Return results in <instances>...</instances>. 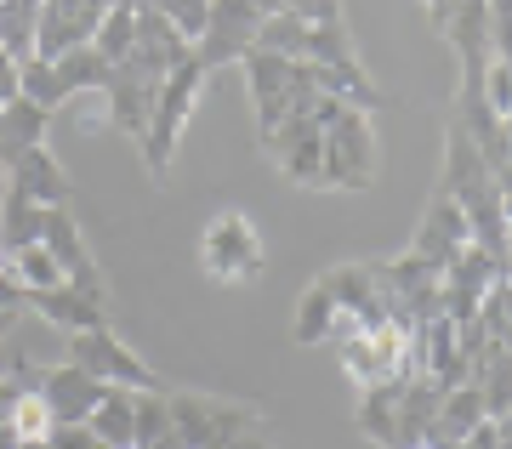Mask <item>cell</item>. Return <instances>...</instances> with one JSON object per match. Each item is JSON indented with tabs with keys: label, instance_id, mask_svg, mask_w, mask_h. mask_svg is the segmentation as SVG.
Listing matches in <instances>:
<instances>
[{
	"label": "cell",
	"instance_id": "cell-1",
	"mask_svg": "<svg viewBox=\"0 0 512 449\" xmlns=\"http://www.w3.org/2000/svg\"><path fill=\"white\" fill-rule=\"evenodd\" d=\"M200 91H205V69L188 57L183 69H171L160 80V97H154V120H148L143 131V165L148 177L160 182L165 171H171V160H177V143H183L188 120H194V108H200Z\"/></svg>",
	"mask_w": 512,
	"mask_h": 449
},
{
	"label": "cell",
	"instance_id": "cell-2",
	"mask_svg": "<svg viewBox=\"0 0 512 449\" xmlns=\"http://www.w3.org/2000/svg\"><path fill=\"white\" fill-rule=\"evenodd\" d=\"M171 427L188 449H228L245 432H262V410L211 393H171Z\"/></svg>",
	"mask_w": 512,
	"mask_h": 449
},
{
	"label": "cell",
	"instance_id": "cell-3",
	"mask_svg": "<svg viewBox=\"0 0 512 449\" xmlns=\"http://www.w3.org/2000/svg\"><path fill=\"white\" fill-rule=\"evenodd\" d=\"M200 268L222 285H256L262 268H268V251H262V234L245 211H222L205 222L200 234Z\"/></svg>",
	"mask_w": 512,
	"mask_h": 449
},
{
	"label": "cell",
	"instance_id": "cell-4",
	"mask_svg": "<svg viewBox=\"0 0 512 449\" xmlns=\"http://www.w3.org/2000/svg\"><path fill=\"white\" fill-rule=\"evenodd\" d=\"M376 182V131H370L365 108H342L325 126V177L319 188H370Z\"/></svg>",
	"mask_w": 512,
	"mask_h": 449
},
{
	"label": "cell",
	"instance_id": "cell-5",
	"mask_svg": "<svg viewBox=\"0 0 512 449\" xmlns=\"http://www.w3.org/2000/svg\"><path fill=\"white\" fill-rule=\"evenodd\" d=\"M256 29H262V12H256L251 0H211L205 35L194 40V63L205 74L228 69V63H245V52L256 46Z\"/></svg>",
	"mask_w": 512,
	"mask_h": 449
},
{
	"label": "cell",
	"instance_id": "cell-6",
	"mask_svg": "<svg viewBox=\"0 0 512 449\" xmlns=\"http://www.w3.org/2000/svg\"><path fill=\"white\" fill-rule=\"evenodd\" d=\"M404 347H410V330L404 324H376V330H353L336 342V359L348 370L353 387H376V381L404 376Z\"/></svg>",
	"mask_w": 512,
	"mask_h": 449
},
{
	"label": "cell",
	"instance_id": "cell-7",
	"mask_svg": "<svg viewBox=\"0 0 512 449\" xmlns=\"http://www.w3.org/2000/svg\"><path fill=\"white\" fill-rule=\"evenodd\" d=\"M40 245L57 256V268H63V279H69V290H80L86 302L109 307V290H103V268H97L92 245H86V234H80V222H74L69 205H52L46 211V228H40Z\"/></svg>",
	"mask_w": 512,
	"mask_h": 449
},
{
	"label": "cell",
	"instance_id": "cell-8",
	"mask_svg": "<svg viewBox=\"0 0 512 449\" xmlns=\"http://www.w3.org/2000/svg\"><path fill=\"white\" fill-rule=\"evenodd\" d=\"M262 148H268V160L279 165L285 182L319 188V177H325V131H319L313 114H285V120L262 137Z\"/></svg>",
	"mask_w": 512,
	"mask_h": 449
},
{
	"label": "cell",
	"instance_id": "cell-9",
	"mask_svg": "<svg viewBox=\"0 0 512 449\" xmlns=\"http://www.w3.org/2000/svg\"><path fill=\"white\" fill-rule=\"evenodd\" d=\"M69 364L92 370V376L109 381V387H160V376H154V370H148V364L137 359V353H131L120 336H114L109 324L69 336Z\"/></svg>",
	"mask_w": 512,
	"mask_h": 449
},
{
	"label": "cell",
	"instance_id": "cell-10",
	"mask_svg": "<svg viewBox=\"0 0 512 449\" xmlns=\"http://www.w3.org/2000/svg\"><path fill=\"white\" fill-rule=\"evenodd\" d=\"M103 103H109V120L120 131H126L131 143H143V131H148V120H154V97H160V80H148L137 63H114L109 69V86L97 91Z\"/></svg>",
	"mask_w": 512,
	"mask_h": 449
},
{
	"label": "cell",
	"instance_id": "cell-11",
	"mask_svg": "<svg viewBox=\"0 0 512 449\" xmlns=\"http://www.w3.org/2000/svg\"><path fill=\"white\" fill-rule=\"evenodd\" d=\"M245 86H251V114H256V143L291 114L285 91H291V57H274V52H245Z\"/></svg>",
	"mask_w": 512,
	"mask_h": 449
},
{
	"label": "cell",
	"instance_id": "cell-12",
	"mask_svg": "<svg viewBox=\"0 0 512 449\" xmlns=\"http://www.w3.org/2000/svg\"><path fill=\"white\" fill-rule=\"evenodd\" d=\"M473 239V228H467V216H461V205L450 194H433L427 199V211H421V228H416V239H410V251L421 256V262H433V268H450L456 262V251Z\"/></svg>",
	"mask_w": 512,
	"mask_h": 449
},
{
	"label": "cell",
	"instance_id": "cell-13",
	"mask_svg": "<svg viewBox=\"0 0 512 449\" xmlns=\"http://www.w3.org/2000/svg\"><path fill=\"white\" fill-rule=\"evenodd\" d=\"M109 393V381H97L92 370H80V364H52L46 381H40V398H46V410H52L57 427H69V421H92V410L103 404Z\"/></svg>",
	"mask_w": 512,
	"mask_h": 449
},
{
	"label": "cell",
	"instance_id": "cell-14",
	"mask_svg": "<svg viewBox=\"0 0 512 449\" xmlns=\"http://www.w3.org/2000/svg\"><path fill=\"white\" fill-rule=\"evenodd\" d=\"M6 188L29 194V199L40 205V211H52V205H69V194H74L69 171L57 165V154H52L46 143L29 148V154H18V160L6 165Z\"/></svg>",
	"mask_w": 512,
	"mask_h": 449
},
{
	"label": "cell",
	"instance_id": "cell-15",
	"mask_svg": "<svg viewBox=\"0 0 512 449\" xmlns=\"http://www.w3.org/2000/svg\"><path fill=\"white\" fill-rule=\"evenodd\" d=\"M439 35L456 46L461 74H484V63H490V6L484 0H456Z\"/></svg>",
	"mask_w": 512,
	"mask_h": 449
},
{
	"label": "cell",
	"instance_id": "cell-16",
	"mask_svg": "<svg viewBox=\"0 0 512 449\" xmlns=\"http://www.w3.org/2000/svg\"><path fill=\"white\" fill-rule=\"evenodd\" d=\"M29 313L35 319H46V324H57L63 336H80V330H97V324H109V307H97V302H86L80 290H69V285H57V290H29Z\"/></svg>",
	"mask_w": 512,
	"mask_h": 449
},
{
	"label": "cell",
	"instance_id": "cell-17",
	"mask_svg": "<svg viewBox=\"0 0 512 449\" xmlns=\"http://www.w3.org/2000/svg\"><path fill=\"white\" fill-rule=\"evenodd\" d=\"M404 381H410V376H393V381H376V387H359V432H365L376 449H393V438H399Z\"/></svg>",
	"mask_w": 512,
	"mask_h": 449
},
{
	"label": "cell",
	"instance_id": "cell-18",
	"mask_svg": "<svg viewBox=\"0 0 512 449\" xmlns=\"http://www.w3.org/2000/svg\"><path fill=\"white\" fill-rule=\"evenodd\" d=\"M46 126H52V108L29 103V97H12V103L0 108V160L12 165L18 154L46 143Z\"/></svg>",
	"mask_w": 512,
	"mask_h": 449
},
{
	"label": "cell",
	"instance_id": "cell-19",
	"mask_svg": "<svg viewBox=\"0 0 512 449\" xmlns=\"http://www.w3.org/2000/svg\"><path fill=\"white\" fill-rule=\"evenodd\" d=\"M137 393H143V387H109L103 404L92 410L86 427L97 432V444L103 449H131L137 444Z\"/></svg>",
	"mask_w": 512,
	"mask_h": 449
},
{
	"label": "cell",
	"instance_id": "cell-20",
	"mask_svg": "<svg viewBox=\"0 0 512 449\" xmlns=\"http://www.w3.org/2000/svg\"><path fill=\"white\" fill-rule=\"evenodd\" d=\"M484 177H495L490 165L478 160V148H473V137H467V131L456 126V120H450V137H444V177H439V188L450 199L456 194H467V188H473V182H484Z\"/></svg>",
	"mask_w": 512,
	"mask_h": 449
},
{
	"label": "cell",
	"instance_id": "cell-21",
	"mask_svg": "<svg viewBox=\"0 0 512 449\" xmlns=\"http://www.w3.org/2000/svg\"><path fill=\"white\" fill-rule=\"evenodd\" d=\"M40 228H46V211L29 194L6 188V199H0V251L12 256L23 245H40Z\"/></svg>",
	"mask_w": 512,
	"mask_h": 449
},
{
	"label": "cell",
	"instance_id": "cell-22",
	"mask_svg": "<svg viewBox=\"0 0 512 449\" xmlns=\"http://www.w3.org/2000/svg\"><path fill=\"white\" fill-rule=\"evenodd\" d=\"M336 313L342 307L330 302V290L313 279L308 290H302V302H296V313H291V336H296V347H319V342H330V330H336Z\"/></svg>",
	"mask_w": 512,
	"mask_h": 449
},
{
	"label": "cell",
	"instance_id": "cell-23",
	"mask_svg": "<svg viewBox=\"0 0 512 449\" xmlns=\"http://www.w3.org/2000/svg\"><path fill=\"white\" fill-rule=\"evenodd\" d=\"M57 69V86H63V97H80V91H103L109 86V57L97 52V46H69V52L52 63Z\"/></svg>",
	"mask_w": 512,
	"mask_h": 449
},
{
	"label": "cell",
	"instance_id": "cell-24",
	"mask_svg": "<svg viewBox=\"0 0 512 449\" xmlns=\"http://www.w3.org/2000/svg\"><path fill=\"white\" fill-rule=\"evenodd\" d=\"M35 29H40V0H0V52L12 63L35 57Z\"/></svg>",
	"mask_w": 512,
	"mask_h": 449
},
{
	"label": "cell",
	"instance_id": "cell-25",
	"mask_svg": "<svg viewBox=\"0 0 512 449\" xmlns=\"http://www.w3.org/2000/svg\"><path fill=\"white\" fill-rule=\"evenodd\" d=\"M308 18H296V12H268L262 29H256V46L251 52H274V57H308Z\"/></svg>",
	"mask_w": 512,
	"mask_h": 449
},
{
	"label": "cell",
	"instance_id": "cell-26",
	"mask_svg": "<svg viewBox=\"0 0 512 449\" xmlns=\"http://www.w3.org/2000/svg\"><path fill=\"white\" fill-rule=\"evenodd\" d=\"M308 63H325V69H359V52H353V35L342 18L313 23L308 29Z\"/></svg>",
	"mask_w": 512,
	"mask_h": 449
},
{
	"label": "cell",
	"instance_id": "cell-27",
	"mask_svg": "<svg viewBox=\"0 0 512 449\" xmlns=\"http://www.w3.org/2000/svg\"><path fill=\"white\" fill-rule=\"evenodd\" d=\"M6 273H12L23 290H57V285H69V279H63V268H57V256L46 251V245H23V251H12V256H6Z\"/></svg>",
	"mask_w": 512,
	"mask_h": 449
},
{
	"label": "cell",
	"instance_id": "cell-28",
	"mask_svg": "<svg viewBox=\"0 0 512 449\" xmlns=\"http://www.w3.org/2000/svg\"><path fill=\"white\" fill-rule=\"evenodd\" d=\"M92 46L109 57V63H126L131 46H137V12H131V6H109V12H103V23H97Z\"/></svg>",
	"mask_w": 512,
	"mask_h": 449
},
{
	"label": "cell",
	"instance_id": "cell-29",
	"mask_svg": "<svg viewBox=\"0 0 512 449\" xmlns=\"http://www.w3.org/2000/svg\"><path fill=\"white\" fill-rule=\"evenodd\" d=\"M18 97H29V103H40V108H63L69 97H63V86H57V69L46 63V57H23L18 63Z\"/></svg>",
	"mask_w": 512,
	"mask_h": 449
},
{
	"label": "cell",
	"instance_id": "cell-30",
	"mask_svg": "<svg viewBox=\"0 0 512 449\" xmlns=\"http://www.w3.org/2000/svg\"><path fill=\"white\" fill-rule=\"evenodd\" d=\"M154 12H160L171 29L183 40H200L205 35V12H211V0H154Z\"/></svg>",
	"mask_w": 512,
	"mask_h": 449
},
{
	"label": "cell",
	"instance_id": "cell-31",
	"mask_svg": "<svg viewBox=\"0 0 512 449\" xmlns=\"http://www.w3.org/2000/svg\"><path fill=\"white\" fill-rule=\"evenodd\" d=\"M12 427H18V438H52V410H46V398L40 393H23L18 410H12Z\"/></svg>",
	"mask_w": 512,
	"mask_h": 449
},
{
	"label": "cell",
	"instance_id": "cell-32",
	"mask_svg": "<svg viewBox=\"0 0 512 449\" xmlns=\"http://www.w3.org/2000/svg\"><path fill=\"white\" fill-rule=\"evenodd\" d=\"M484 97H490V108L501 114V120L512 114V69L501 63V57H490V63H484Z\"/></svg>",
	"mask_w": 512,
	"mask_h": 449
},
{
	"label": "cell",
	"instance_id": "cell-33",
	"mask_svg": "<svg viewBox=\"0 0 512 449\" xmlns=\"http://www.w3.org/2000/svg\"><path fill=\"white\" fill-rule=\"evenodd\" d=\"M52 449H103V444L86 421H69V427H52Z\"/></svg>",
	"mask_w": 512,
	"mask_h": 449
},
{
	"label": "cell",
	"instance_id": "cell-34",
	"mask_svg": "<svg viewBox=\"0 0 512 449\" xmlns=\"http://www.w3.org/2000/svg\"><path fill=\"white\" fill-rule=\"evenodd\" d=\"M18 398H23V387H12V381L0 376V421H12V410H18Z\"/></svg>",
	"mask_w": 512,
	"mask_h": 449
},
{
	"label": "cell",
	"instance_id": "cell-35",
	"mask_svg": "<svg viewBox=\"0 0 512 449\" xmlns=\"http://www.w3.org/2000/svg\"><path fill=\"white\" fill-rule=\"evenodd\" d=\"M330 18H342V6L336 0H313V23H330Z\"/></svg>",
	"mask_w": 512,
	"mask_h": 449
},
{
	"label": "cell",
	"instance_id": "cell-36",
	"mask_svg": "<svg viewBox=\"0 0 512 449\" xmlns=\"http://www.w3.org/2000/svg\"><path fill=\"white\" fill-rule=\"evenodd\" d=\"M23 438H18V427H12V421H0V449H18Z\"/></svg>",
	"mask_w": 512,
	"mask_h": 449
},
{
	"label": "cell",
	"instance_id": "cell-37",
	"mask_svg": "<svg viewBox=\"0 0 512 449\" xmlns=\"http://www.w3.org/2000/svg\"><path fill=\"white\" fill-rule=\"evenodd\" d=\"M18 319H23V313H6V307H0V342H6L12 330H18Z\"/></svg>",
	"mask_w": 512,
	"mask_h": 449
},
{
	"label": "cell",
	"instance_id": "cell-38",
	"mask_svg": "<svg viewBox=\"0 0 512 449\" xmlns=\"http://www.w3.org/2000/svg\"><path fill=\"white\" fill-rule=\"evenodd\" d=\"M228 449H268V438H262V432H245V438H239V444H228Z\"/></svg>",
	"mask_w": 512,
	"mask_h": 449
},
{
	"label": "cell",
	"instance_id": "cell-39",
	"mask_svg": "<svg viewBox=\"0 0 512 449\" xmlns=\"http://www.w3.org/2000/svg\"><path fill=\"white\" fill-rule=\"evenodd\" d=\"M256 12H262V18H268V12H285V0H251Z\"/></svg>",
	"mask_w": 512,
	"mask_h": 449
},
{
	"label": "cell",
	"instance_id": "cell-40",
	"mask_svg": "<svg viewBox=\"0 0 512 449\" xmlns=\"http://www.w3.org/2000/svg\"><path fill=\"white\" fill-rule=\"evenodd\" d=\"M18 449H52V438H23Z\"/></svg>",
	"mask_w": 512,
	"mask_h": 449
},
{
	"label": "cell",
	"instance_id": "cell-41",
	"mask_svg": "<svg viewBox=\"0 0 512 449\" xmlns=\"http://www.w3.org/2000/svg\"><path fill=\"white\" fill-rule=\"evenodd\" d=\"M507 148H512V114H507Z\"/></svg>",
	"mask_w": 512,
	"mask_h": 449
},
{
	"label": "cell",
	"instance_id": "cell-42",
	"mask_svg": "<svg viewBox=\"0 0 512 449\" xmlns=\"http://www.w3.org/2000/svg\"><path fill=\"white\" fill-rule=\"evenodd\" d=\"M501 449H512V438H507V432H501Z\"/></svg>",
	"mask_w": 512,
	"mask_h": 449
},
{
	"label": "cell",
	"instance_id": "cell-43",
	"mask_svg": "<svg viewBox=\"0 0 512 449\" xmlns=\"http://www.w3.org/2000/svg\"><path fill=\"white\" fill-rule=\"evenodd\" d=\"M0 273H6V251H0Z\"/></svg>",
	"mask_w": 512,
	"mask_h": 449
},
{
	"label": "cell",
	"instance_id": "cell-44",
	"mask_svg": "<svg viewBox=\"0 0 512 449\" xmlns=\"http://www.w3.org/2000/svg\"><path fill=\"white\" fill-rule=\"evenodd\" d=\"M507 279H512V256H507Z\"/></svg>",
	"mask_w": 512,
	"mask_h": 449
},
{
	"label": "cell",
	"instance_id": "cell-45",
	"mask_svg": "<svg viewBox=\"0 0 512 449\" xmlns=\"http://www.w3.org/2000/svg\"><path fill=\"white\" fill-rule=\"evenodd\" d=\"M0 177H6V160H0Z\"/></svg>",
	"mask_w": 512,
	"mask_h": 449
}]
</instances>
